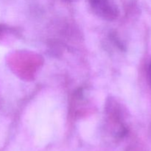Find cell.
Returning <instances> with one entry per match:
<instances>
[{
    "label": "cell",
    "mask_w": 151,
    "mask_h": 151,
    "mask_svg": "<svg viewBox=\"0 0 151 151\" xmlns=\"http://www.w3.org/2000/svg\"><path fill=\"white\" fill-rule=\"evenodd\" d=\"M94 13L107 21H114L119 16L118 9L115 0H88Z\"/></svg>",
    "instance_id": "obj_1"
},
{
    "label": "cell",
    "mask_w": 151,
    "mask_h": 151,
    "mask_svg": "<svg viewBox=\"0 0 151 151\" xmlns=\"http://www.w3.org/2000/svg\"><path fill=\"white\" fill-rule=\"evenodd\" d=\"M148 77H149V80H150V83L151 85V61L149 64V67H148Z\"/></svg>",
    "instance_id": "obj_2"
}]
</instances>
